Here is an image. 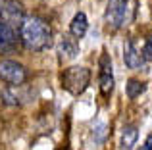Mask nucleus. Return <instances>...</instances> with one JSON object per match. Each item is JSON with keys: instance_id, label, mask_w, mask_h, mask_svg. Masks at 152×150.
I'll return each instance as SVG.
<instances>
[{"instance_id": "nucleus-1", "label": "nucleus", "mask_w": 152, "mask_h": 150, "mask_svg": "<svg viewBox=\"0 0 152 150\" xmlns=\"http://www.w3.org/2000/svg\"><path fill=\"white\" fill-rule=\"evenodd\" d=\"M19 41L31 52H42L52 46V29L39 15H25L19 27Z\"/></svg>"}, {"instance_id": "nucleus-2", "label": "nucleus", "mask_w": 152, "mask_h": 150, "mask_svg": "<svg viewBox=\"0 0 152 150\" xmlns=\"http://www.w3.org/2000/svg\"><path fill=\"white\" fill-rule=\"evenodd\" d=\"M89 81H91V69L83 68V66H71V68L64 69L62 73V87L73 96H79L89 87Z\"/></svg>"}, {"instance_id": "nucleus-3", "label": "nucleus", "mask_w": 152, "mask_h": 150, "mask_svg": "<svg viewBox=\"0 0 152 150\" xmlns=\"http://www.w3.org/2000/svg\"><path fill=\"white\" fill-rule=\"evenodd\" d=\"M23 19H25V6L19 0H0V21L19 31Z\"/></svg>"}, {"instance_id": "nucleus-4", "label": "nucleus", "mask_w": 152, "mask_h": 150, "mask_svg": "<svg viewBox=\"0 0 152 150\" xmlns=\"http://www.w3.org/2000/svg\"><path fill=\"white\" fill-rule=\"evenodd\" d=\"M27 79V71L14 60H0V81L8 85H21Z\"/></svg>"}, {"instance_id": "nucleus-5", "label": "nucleus", "mask_w": 152, "mask_h": 150, "mask_svg": "<svg viewBox=\"0 0 152 150\" xmlns=\"http://www.w3.org/2000/svg\"><path fill=\"white\" fill-rule=\"evenodd\" d=\"M125 15H127V0H108L106 4V23L112 29H119L125 23Z\"/></svg>"}, {"instance_id": "nucleus-6", "label": "nucleus", "mask_w": 152, "mask_h": 150, "mask_svg": "<svg viewBox=\"0 0 152 150\" xmlns=\"http://www.w3.org/2000/svg\"><path fill=\"white\" fill-rule=\"evenodd\" d=\"M19 35L15 33V29H12L10 25H6L4 21H0V54H12L19 48Z\"/></svg>"}, {"instance_id": "nucleus-7", "label": "nucleus", "mask_w": 152, "mask_h": 150, "mask_svg": "<svg viewBox=\"0 0 152 150\" xmlns=\"http://www.w3.org/2000/svg\"><path fill=\"white\" fill-rule=\"evenodd\" d=\"M98 81H100L102 94L108 96L112 92V89H114V77H112V62L106 52H102V56H100V75H98Z\"/></svg>"}, {"instance_id": "nucleus-8", "label": "nucleus", "mask_w": 152, "mask_h": 150, "mask_svg": "<svg viewBox=\"0 0 152 150\" xmlns=\"http://www.w3.org/2000/svg\"><path fill=\"white\" fill-rule=\"evenodd\" d=\"M123 62H125L127 68L131 69H139L145 66V60H142V56L135 50L133 42H125V46H123Z\"/></svg>"}, {"instance_id": "nucleus-9", "label": "nucleus", "mask_w": 152, "mask_h": 150, "mask_svg": "<svg viewBox=\"0 0 152 150\" xmlns=\"http://www.w3.org/2000/svg\"><path fill=\"white\" fill-rule=\"evenodd\" d=\"M58 52H60V56H62L64 60H73V58L79 54V44H77V41L66 35V37L60 41Z\"/></svg>"}, {"instance_id": "nucleus-10", "label": "nucleus", "mask_w": 152, "mask_h": 150, "mask_svg": "<svg viewBox=\"0 0 152 150\" xmlns=\"http://www.w3.org/2000/svg\"><path fill=\"white\" fill-rule=\"evenodd\" d=\"M87 29H89V21H87V15L83 14V12L75 14V15H73V19H71V23H69V33H71V37H75V39L85 37Z\"/></svg>"}, {"instance_id": "nucleus-11", "label": "nucleus", "mask_w": 152, "mask_h": 150, "mask_svg": "<svg viewBox=\"0 0 152 150\" xmlns=\"http://www.w3.org/2000/svg\"><path fill=\"white\" fill-rule=\"evenodd\" d=\"M137 127L135 125H125L121 131V141H119V146H121V150H131L135 146V143H137Z\"/></svg>"}, {"instance_id": "nucleus-12", "label": "nucleus", "mask_w": 152, "mask_h": 150, "mask_svg": "<svg viewBox=\"0 0 152 150\" xmlns=\"http://www.w3.org/2000/svg\"><path fill=\"white\" fill-rule=\"evenodd\" d=\"M125 90H127V96L129 98H137L141 92H145V83L137 81V79H129L125 85Z\"/></svg>"}, {"instance_id": "nucleus-13", "label": "nucleus", "mask_w": 152, "mask_h": 150, "mask_svg": "<svg viewBox=\"0 0 152 150\" xmlns=\"http://www.w3.org/2000/svg\"><path fill=\"white\" fill-rule=\"evenodd\" d=\"M141 56H142V60H145V62H152V35H150L148 39H146L145 46H142Z\"/></svg>"}, {"instance_id": "nucleus-14", "label": "nucleus", "mask_w": 152, "mask_h": 150, "mask_svg": "<svg viewBox=\"0 0 152 150\" xmlns=\"http://www.w3.org/2000/svg\"><path fill=\"white\" fill-rule=\"evenodd\" d=\"M139 150H152V135H148V139L145 141V144H142Z\"/></svg>"}]
</instances>
